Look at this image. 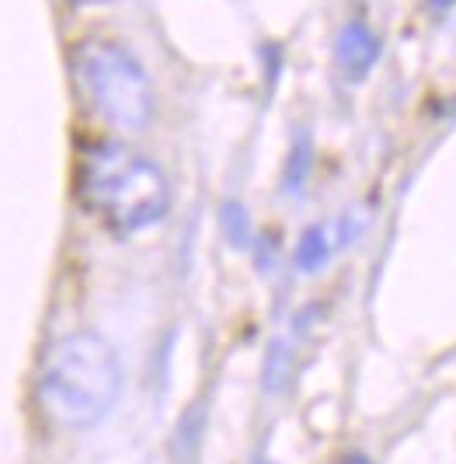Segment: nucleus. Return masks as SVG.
<instances>
[{
	"mask_svg": "<svg viewBox=\"0 0 456 464\" xmlns=\"http://www.w3.org/2000/svg\"><path fill=\"white\" fill-rule=\"evenodd\" d=\"M307 168H310V143H307V137L299 140V150L293 154V161H290V175H286V182H290V192H297V188H303V179H307Z\"/></svg>",
	"mask_w": 456,
	"mask_h": 464,
	"instance_id": "6",
	"label": "nucleus"
},
{
	"mask_svg": "<svg viewBox=\"0 0 456 464\" xmlns=\"http://www.w3.org/2000/svg\"><path fill=\"white\" fill-rule=\"evenodd\" d=\"M223 224H227L233 245H248V217H244V209L230 203L227 213H223Z\"/></svg>",
	"mask_w": 456,
	"mask_h": 464,
	"instance_id": "7",
	"label": "nucleus"
},
{
	"mask_svg": "<svg viewBox=\"0 0 456 464\" xmlns=\"http://www.w3.org/2000/svg\"><path fill=\"white\" fill-rule=\"evenodd\" d=\"M342 241L335 237V227H328V224H314V227H307L303 237H299L297 245V266L303 273H318L320 266H328V258L335 256V248H338Z\"/></svg>",
	"mask_w": 456,
	"mask_h": 464,
	"instance_id": "5",
	"label": "nucleus"
},
{
	"mask_svg": "<svg viewBox=\"0 0 456 464\" xmlns=\"http://www.w3.org/2000/svg\"><path fill=\"white\" fill-rule=\"evenodd\" d=\"M81 196L119 234L154 227L171 203V188L157 164L119 143L94 147L84 158Z\"/></svg>",
	"mask_w": 456,
	"mask_h": 464,
	"instance_id": "2",
	"label": "nucleus"
},
{
	"mask_svg": "<svg viewBox=\"0 0 456 464\" xmlns=\"http://www.w3.org/2000/svg\"><path fill=\"white\" fill-rule=\"evenodd\" d=\"M122 392V367L115 349L94 332L56 339L43 363L39 398L60 426L84 430L109 416Z\"/></svg>",
	"mask_w": 456,
	"mask_h": 464,
	"instance_id": "1",
	"label": "nucleus"
},
{
	"mask_svg": "<svg viewBox=\"0 0 456 464\" xmlns=\"http://www.w3.org/2000/svg\"><path fill=\"white\" fill-rule=\"evenodd\" d=\"M77 84L115 130H143L154 116V92L137 60L115 43H84L73 53Z\"/></svg>",
	"mask_w": 456,
	"mask_h": 464,
	"instance_id": "3",
	"label": "nucleus"
},
{
	"mask_svg": "<svg viewBox=\"0 0 456 464\" xmlns=\"http://www.w3.org/2000/svg\"><path fill=\"white\" fill-rule=\"evenodd\" d=\"M73 4H88V0H73Z\"/></svg>",
	"mask_w": 456,
	"mask_h": 464,
	"instance_id": "8",
	"label": "nucleus"
},
{
	"mask_svg": "<svg viewBox=\"0 0 456 464\" xmlns=\"http://www.w3.org/2000/svg\"><path fill=\"white\" fill-rule=\"evenodd\" d=\"M380 39L376 32L363 22V18H352L338 32V43H335V60H338V70H342L348 81H363L369 70L376 67L380 60Z\"/></svg>",
	"mask_w": 456,
	"mask_h": 464,
	"instance_id": "4",
	"label": "nucleus"
}]
</instances>
